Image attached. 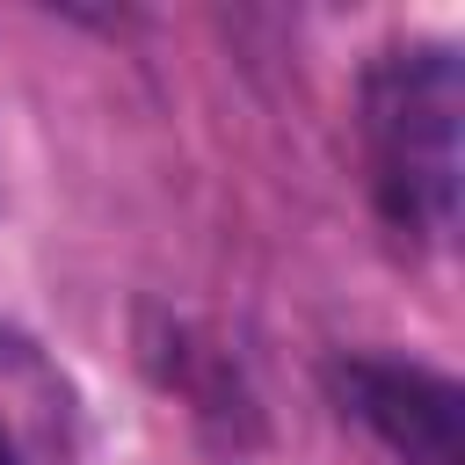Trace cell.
<instances>
[{
    "label": "cell",
    "mask_w": 465,
    "mask_h": 465,
    "mask_svg": "<svg viewBox=\"0 0 465 465\" xmlns=\"http://www.w3.org/2000/svg\"><path fill=\"white\" fill-rule=\"evenodd\" d=\"M458 116H465L458 44L407 36L363 65L356 87L363 182L385 232H400L407 247H443L458 225Z\"/></svg>",
    "instance_id": "obj_1"
},
{
    "label": "cell",
    "mask_w": 465,
    "mask_h": 465,
    "mask_svg": "<svg viewBox=\"0 0 465 465\" xmlns=\"http://www.w3.org/2000/svg\"><path fill=\"white\" fill-rule=\"evenodd\" d=\"M349 421H363L400 465H465L458 385L414 356H341L327 371Z\"/></svg>",
    "instance_id": "obj_2"
},
{
    "label": "cell",
    "mask_w": 465,
    "mask_h": 465,
    "mask_svg": "<svg viewBox=\"0 0 465 465\" xmlns=\"http://www.w3.org/2000/svg\"><path fill=\"white\" fill-rule=\"evenodd\" d=\"M0 465H22V458H15V443H7V436H0Z\"/></svg>",
    "instance_id": "obj_3"
}]
</instances>
